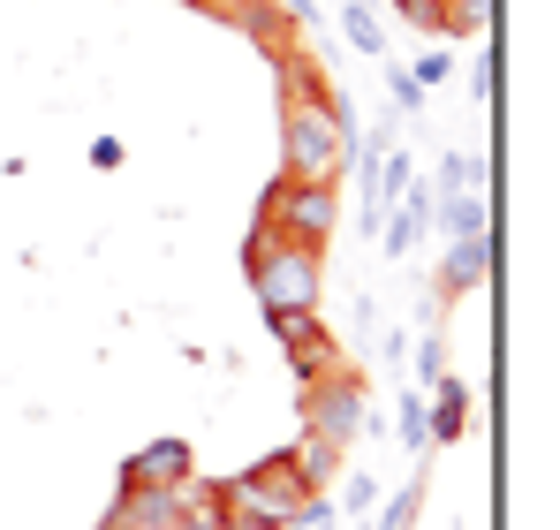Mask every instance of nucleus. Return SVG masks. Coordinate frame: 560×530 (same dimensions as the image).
<instances>
[{"label": "nucleus", "instance_id": "nucleus-1", "mask_svg": "<svg viewBox=\"0 0 560 530\" xmlns=\"http://www.w3.org/2000/svg\"><path fill=\"white\" fill-rule=\"evenodd\" d=\"M349 160H357V106H341V99L280 106V175L288 182H341Z\"/></svg>", "mask_w": 560, "mask_h": 530}, {"label": "nucleus", "instance_id": "nucleus-2", "mask_svg": "<svg viewBox=\"0 0 560 530\" xmlns=\"http://www.w3.org/2000/svg\"><path fill=\"white\" fill-rule=\"evenodd\" d=\"M220 500H228V523H235V530H288V523H295V508H303L311 493L295 485L288 447H280V454H266V462L220 477Z\"/></svg>", "mask_w": 560, "mask_h": 530}, {"label": "nucleus", "instance_id": "nucleus-3", "mask_svg": "<svg viewBox=\"0 0 560 530\" xmlns=\"http://www.w3.org/2000/svg\"><path fill=\"white\" fill-rule=\"evenodd\" d=\"M258 220H273L280 243H303V251H326L334 228H341V189L334 182H288L280 175L258 205Z\"/></svg>", "mask_w": 560, "mask_h": 530}, {"label": "nucleus", "instance_id": "nucleus-4", "mask_svg": "<svg viewBox=\"0 0 560 530\" xmlns=\"http://www.w3.org/2000/svg\"><path fill=\"white\" fill-rule=\"evenodd\" d=\"M250 288H258L266 319H273V311H318V251L273 235V251L250 265Z\"/></svg>", "mask_w": 560, "mask_h": 530}, {"label": "nucleus", "instance_id": "nucleus-5", "mask_svg": "<svg viewBox=\"0 0 560 530\" xmlns=\"http://www.w3.org/2000/svg\"><path fill=\"white\" fill-rule=\"evenodd\" d=\"M303 433L326 447H349L364 433V387H357V371H334V379L303 387Z\"/></svg>", "mask_w": 560, "mask_h": 530}, {"label": "nucleus", "instance_id": "nucleus-6", "mask_svg": "<svg viewBox=\"0 0 560 530\" xmlns=\"http://www.w3.org/2000/svg\"><path fill=\"white\" fill-rule=\"evenodd\" d=\"M220 15H228V23H235V31L266 54V61H273V54H288V46H303V31L280 15V0H228Z\"/></svg>", "mask_w": 560, "mask_h": 530}, {"label": "nucleus", "instance_id": "nucleus-7", "mask_svg": "<svg viewBox=\"0 0 560 530\" xmlns=\"http://www.w3.org/2000/svg\"><path fill=\"white\" fill-rule=\"evenodd\" d=\"M106 523L114 530H175V485H121Z\"/></svg>", "mask_w": 560, "mask_h": 530}, {"label": "nucleus", "instance_id": "nucleus-8", "mask_svg": "<svg viewBox=\"0 0 560 530\" xmlns=\"http://www.w3.org/2000/svg\"><path fill=\"white\" fill-rule=\"evenodd\" d=\"M492 280V235H455V251L440 265V296H469Z\"/></svg>", "mask_w": 560, "mask_h": 530}, {"label": "nucleus", "instance_id": "nucleus-9", "mask_svg": "<svg viewBox=\"0 0 560 530\" xmlns=\"http://www.w3.org/2000/svg\"><path fill=\"white\" fill-rule=\"evenodd\" d=\"M175 530H235L228 500H220V477H183L175 485Z\"/></svg>", "mask_w": 560, "mask_h": 530}, {"label": "nucleus", "instance_id": "nucleus-10", "mask_svg": "<svg viewBox=\"0 0 560 530\" xmlns=\"http://www.w3.org/2000/svg\"><path fill=\"white\" fill-rule=\"evenodd\" d=\"M189 477V447L183 440H152L144 454L121 462V485H183Z\"/></svg>", "mask_w": 560, "mask_h": 530}, {"label": "nucleus", "instance_id": "nucleus-11", "mask_svg": "<svg viewBox=\"0 0 560 530\" xmlns=\"http://www.w3.org/2000/svg\"><path fill=\"white\" fill-rule=\"evenodd\" d=\"M288 371H295L303 387H318V379H334V371H349V356H341V342H334L326 326H311L303 342H288Z\"/></svg>", "mask_w": 560, "mask_h": 530}, {"label": "nucleus", "instance_id": "nucleus-12", "mask_svg": "<svg viewBox=\"0 0 560 530\" xmlns=\"http://www.w3.org/2000/svg\"><path fill=\"white\" fill-rule=\"evenodd\" d=\"M273 77H280V106H303V99H334V84H326V69L303 54V46H288V54H273Z\"/></svg>", "mask_w": 560, "mask_h": 530}, {"label": "nucleus", "instance_id": "nucleus-13", "mask_svg": "<svg viewBox=\"0 0 560 530\" xmlns=\"http://www.w3.org/2000/svg\"><path fill=\"white\" fill-rule=\"evenodd\" d=\"M288 470H295V485H303V493H326V485L341 477V447H326V440H311V433H303V440L288 447Z\"/></svg>", "mask_w": 560, "mask_h": 530}, {"label": "nucleus", "instance_id": "nucleus-14", "mask_svg": "<svg viewBox=\"0 0 560 530\" xmlns=\"http://www.w3.org/2000/svg\"><path fill=\"white\" fill-rule=\"evenodd\" d=\"M440 220H447V235H492V197L485 189H463V197L440 205Z\"/></svg>", "mask_w": 560, "mask_h": 530}, {"label": "nucleus", "instance_id": "nucleus-15", "mask_svg": "<svg viewBox=\"0 0 560 530\" xmlns=\"http://www.w3.org/2000/svg\"><path fill=\"white\" fill-rule=\"evenodd\" d=\"M500 23V0H447V31L440 38H485Z\"/></svg>", "mask_w": 560, "mask_h": 530}, {"label": "nucleus", "instance_id": "nucleus-16", "mask_svg": "<svg viewBox=\"0 0 560 530\" xmlns=\"http://www.w3.org/2000/svg\"><path fill=\"white\" fill-rule=\"evenodd\" d=\"M432 387H440V410H424V417H432L440 440H455L463 433V379H432Z\"/></svg>", "mask_w": 560, "mask_h": 530}, {"label": "nucleus", "instance_id": "nucleus-17", "mask_svg": "<svg viewBox=\"0 0 560 530\" xmlns=\"http://www.w3.org/2000/svg\"><path fill=\"white\" fill-rule=\"evenodd\" d=\"M341 31H349V46H357V54H386V31L372 23V8H364V0H349Z\"/></svg>", "mask_w": 560, "mask_h": 530}, {"label": "nucleus", "instance_id": "nucleus-18", "mask_svg": "<svg viewBox=\"0 0 560 530\" xmlns=\"http://www.w3.org/2000/svg\"><path fill=\"white\" fill-rule=\"evenodd\" d=\"M417 508H424V477H409V485H401V493L378 508V523H372V530H409V516H417Z\"/></svg>", "mask_w": 560, "mask_h": 530}, {"label": "nucleus", "instance_id": "nucleus-19", "mask_svg": "<svg viewBox=\"0 0 560 530\" xmlns=\"http://www.w3.org/2000/svg\"><path fill=\"white\" fill-rule=\"evenodd\" d=\"M424 440H432V417H424V394L409 387V394H401V447H417V454H424Z\"/></svg>", "mask_w": 560, "mask_h": 530}, {"label": "nucleus", "instance_id": "nucleus-20", "mask_svg": "<svg viewBox=\"0 0 560 530\" xmlns=\"http://www.w3.org/2000/svg\"><path fill=\"white\" fill-rule=\"evenodd\" d=\"M394 8H401L417 31H447V0H394Z\"/></svg>", "mask_w": 560, "mask_h": 530}, {"label": "nucleus", "instance_id": "nucleus-21", "mask_svg": "<svg viewBox=\"0 0 560 530\" xmlns=\"http://www.w3.org/2000/svg\"><path fill=\"white\" fill-rule=\"evenodd\" d=\"M440 364H447V349H440V334H424V342H417V379H424V387H432V379H447ZM424 387H417V394H424Z\"/></svg>", "mask_w": 560, "mask_h": 530}, {"label": "nucleus", "instance_id": "nucleus-22", "mask_svg": "<svg viewBox=\"0 0 560 530\" xmlns=\"http://www.w3.org/2000/svg\"><path fill=\"white\" fill-rule=\"evenodd\" d=\"M334 516H341V508H334L326 493H311V500L295 508V530H334Z\"/></svg>", "mask_w": 560, "mask_h": 530}, {"label": "nucleus", "instance_id": "nucleus-23", "mask_svg": "<svg viewBox=\"0 0 560 530\" xmlns=\"http://www.w3.org/2000/svg\"><path fill=\"white\" fill-rule=\"evenodd\" d=\"M386 84H394V106H409V114H417V106H424V84H417V77H409V69H394V77H386Z\"/></svg>", "mask_w": 560, "mask_h": 530}, {"label": "nucleus", "instance_id": "nucleus-24", "mask_svg": "<svg viewBox=\"0 0 560 530\" xmlns=\"http://www.w3.org/2000/svg\"><path fill=\"white\" fill-rule=\"evenodd\" d=\"M372 500H378V485H372V477H364V470H349V516H364Z\"/></svg>", "mask_w": 560, "mask_h": 530}, {"label": "nucleus", "instance_id": "nucleus-25", "mask_svg": "<svg viewBox=\"0 0 560 530\" xmlns=\"http://www.w3.org/2000/svg\"><path fill=\"white\" fill-rule=\"evenodd\" d=\"M409 77H417V84H447V54H424Z\"/></svg>", "mask_w": 560, "mask_h": 530}, {"label": "nucleus", "instance_id": "nucleus-26", "mask_svg": "<svg viewBox=\"0 0 560 530\" xmlns=\"http://www.w3.org/2000/svg\"><path fill=\"white\" fill-rule=\"evenodd\" d=\"M280 15H288L295 31H303V23H318V8H311V0H280Z\"/></svg>", "mask_w": 560, "mask_h": 530}, {"label": "nucleus", "instance_id": "nucleus-27", "mask_svg": "<svg viewBox=\"0 0 560 530\" xmlns=\"http://www.w3.org/2000/svg\"><path fill=\"white\" fill-rule=\"evenodd\" d=\"M189 8H205V15H220V8H228V0H189Z\"/></svg>", "mask_w": 560, "mask_h": 530}, {"label": "nucleus", "instance_id": "nucleus-28", "mask_svg": "<svg viewBox=\"0 0 560 530\" xmlns=\"http://www.w3.org/2000/svg\"><path fill=\"white\" fill-rule=\"evenodd\" d=\"M357 530H372V523H357Z\"/></svg>", "mask_w": 560, "mask_h": 530}, {"label": "nucleus", "instance_id": "nucleus-29", "mask_svg": "<svg viewBox=\"0 0 560 530\" xmlns=\"http://www.w3.org/2000/svg\"><path fill=\"white\" fill-rule=\"evenodd\" d=\"M98 530H114V523H98Z\"/></svg>", "mask_w": 560, "mask_h": 530}]
</instances>
